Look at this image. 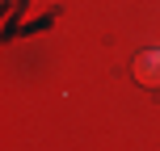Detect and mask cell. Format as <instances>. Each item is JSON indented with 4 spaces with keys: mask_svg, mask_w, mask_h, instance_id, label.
<instances>
[{
    "mask_svg": "<svg viewBox=\"0 0 160 151\" xmlns=\"http://www.w3.org/2000/svg\"><path fill=\"white\" fill-rule=\"evenodd\" d=\"M135 80L143 88H160V50H143L135 55Z\"/></svg>",
    "mask_w": 160,
    "mask_h": 151,
    "instance_id": "obj_1",
    "label": "cell"
}]
</instances>
